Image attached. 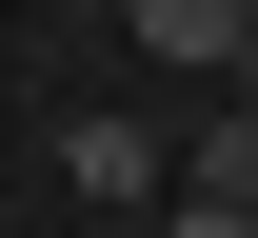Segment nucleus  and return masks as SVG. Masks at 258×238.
Here are the masks:
<instances>
[{
  "instance_id": "20e7f679",
  "label": "nucleus",
  "mask_w": 258,
  "mask_h": 238,
  "mask_svg": "<svg viewBox=\"0 0 258 238\" xmlns=\"http://www.w3.org/2000/svg\"><path fill=\"white\" fill-rule=\"evenodd\" d=\"M219 80H238V100H258V0H238V60H219Z\"/></svg>"
},
{
  "instance_id": "f257e3e1",
  "label": "nucleus",
  "mask_w": 258,
  "mask_h": 238,
  "mask_svg": "<svg viewBox=\"0 0 258 238\" xmlns=\"http://www.w3.org/2000/svg\"><path fill=\"white\" fill-rule=\"evenodd\" d=\"M60 179H80L99 218H119V199H159V139H139L119 100H80V119H60Z\"/></svg>"
},
{
  "instance_id": "f03ea898",
  "label": "nucleus",
  "mask_w": 258,
  "mask_h": 238,
  "mask_svg": "<svg viewBox=\"0 0 258 238\" xmlns=\"http://www.w3.org/2000/svg\"><path fill=\"white\" fill-rule=\"evenodd\" d=\"M119 40L179 60V80H219V60H238V0H119Z\"/></svg>"
},
{
  "instance_id": "7ed1b4c3",
  "label": "nucleus",
  "mask_w": 258,
  "mask_h": 238,
  "mask_svg": "<svg viewBox=\"0 0 258 238\" xmlns=\"http://www.w3.org/2000/svg\"><path fill=\"white\" fill-rule=\"evenodd\" d=\"M159 238H258V199H238V179H179V218Z\"/></svg>"
}]
</instances>
